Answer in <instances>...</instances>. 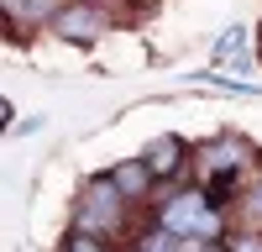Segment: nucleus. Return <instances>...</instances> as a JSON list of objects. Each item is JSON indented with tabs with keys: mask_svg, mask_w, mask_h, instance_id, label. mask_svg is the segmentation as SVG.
Here are the masks:
<instances>
[{
	"mask_svg": "<svg viewBox=\"0 0 262 252\" xmlns=\"http://www.w3.org/2000/svg\"><path fill=\"white\" fill-rule=\"evenodd\" d=\"M163 231H173V237H221V216L210 210L205 189H184L163 205Z\"/></svg>",
	"mask_w": 262,
	"mask_h": 252,
	"instance_id": "f257e3e1",
	"label": "nucleus"
},
{
	"mask_svg": "<svg viewBox=\"0 0 262 252\" xmlns=\"http://www.w3.org/2000/svg\"><path fill=\"white\" fill-rule=\"evenodd\" d=\"M111 21H105V11L95 6V0H74V6H58L48 16V32L63 37V42H95Z\"/></svg>",
	"mask_w": 262,
	"mask_h": 252,
	"instance_id": "f03ea898",
	"label": "nucleus"
},
{
	"mask_svg": "<svg viewBox=\"0 0 262 252\" xmlns=\"http://www.w3.org/2000/svg\"><path fill=\"white\" fill-rule=\"evenodd\" d=\"M121 205H126L121 189L111 179H95L84 189V205H79V231H116L121 226Z\"/></svg>",
	"mask_w": 262,
	"mask_h": 252,
	"instance_id": "7ed1b4c3",
	"label": "nucleus"
},
{
	"mask_svg": "<svg viewBox=\"0 0 262 252\" xmlns=\"http://www.w3.org/2000/svg\"><path fill=\"white\" fill-rule=\"evenodd\" d=\"M142 163H147V174H152V179L179 174V168H184V142H179V137H152V142H147V153H142Z\"/></svg>",
	"mask_w": 262,
	"mask_h": 252,
	"instance_id": "20e7f679",
	"label": "nucleus"
},
{
	"mask_svg": "<svg viewBox=\"0 0 262 252\" xmlns=\"http://www.w3.org/2000/svg\"><path fill=\"white\" fill-rule=\"evenodd\" d=\"M242 163H247V142H236V137H221V142L205 147V168L210 174H236Z\"/></svg>",
	"mask_w": 262,
	"mask_h": 252,
	"instance_id": "39448f33",
	"label": "nucleus"
},
{
	"mask_svg": "<svg viewBox=\"0 0 262 252\" xmlns=\"http://www.w3.org/2000/svg\"><path fill=\"white\" fill-rule=\"evenodd\" d=\"M111 184L121 189L126 200H142V195H147V184H152V174H147V163H142V158H131V163H121L116 174H111Z\"/></svg>",
	"mask_w": 262,
	"mask_h": 252,
	"instance_id": "423d86ee",
	"label": "nucleus"
},
{
	"mask_svg": "<svg viewBox=\"0 0 262 252\" xmlns=\"http://www.w3.org/2000/svg\"><path fill=\"white\" fill-rule=\"evenodd\" d=\"M247 27H226L221 32V42H215V63H231L236 58V69H247Z\"/></svg>",
	"mask_w": 262,
	"mask_h": 252,
	"instance_id": "0eeeda50",
	"label": "nucleus"
},
{
	"mask_svg": "<svg viewBox=\"0 0 262 252\" xmlns=\"http://www.w3.org/2000/svg\"><path fill=\"white\" fill-rule=\"evenodd\" d=\"M200 84H210V90H226V95H262L257 84H242V79H221L215 69H205V74H194Z\"/></svg>",
	"mask_w": 262,
	"mask_h": 252,
	"instance_id": "6e6552de",
	"label": "nucleus"
},
{
	"mask_svg": "<svg viewBox=\"0 0 262 252\" xmlns=\"http://www.w3.org/2000/svg\"><path fill=\"white\" fill-rule=\"evenodd\" d=\"M142 252H179V237H173V231H163V226H158V231H152V237L142 242Z\"/></svg>",
	"mask_w": 262,
	"mask_h": 252,
	"instance_id": "1a4fd4ad",
	"label": "nucleus"
},
{
	"mask_svg": "<svg viewBox=\"0 0 262 252\" xmlns=\"http://www.w3.org/2000/svg\"><path fill=\"white\" fill-rule=\"evenodd\" d=\"M179 252H226L215 237H179Z\"/></svg>",
	"mask_w": 262,
	"mask_h": 252,
	"instance_id": "9d476101",
	"label": "nucleus"
},
{
	"mask_svg": "<svg viewBox=\"0 0 262 252\" xmlns=\"http://www.w3.org/2000/svg\"><path fill=\"white\" fill-rule=\"evenodd\" d=\"M53 11H58V0H27V16H21V21H42V27H48Z\"/></svg>",
	"mask_w": 262,
	"mask_h": 252,
	"instance_id": "9b49d317",
	"label": "nucleus"
},
{
	"mask_svg": "<svg viewBox=\"0 0 262 252\" xmlns=\"http://www.w3.org/2000/svg\"><path fill=\"white\" fill-rule=\"evenodd\" d=\"M63 252H105L95 237H90V231H74V237H69V247H63Z\"/></svg>",
	"mask_w": 262,
	"mask_h": 252,
	"instance_id": "f8f14e48",
	"label": "nucleus"
},
{
	"mask_svg": "<svg viewBox=\"0 0 262 252\" xmlns=\"http://www.w3.org/2000/svg\"><path fill=\"white\" fill-rule=\"evenodd\" d=\"M0 16H6V21H21V16H27V0H0Z\"/></svg>",
	"mask_w": 262,
	"mask_h": 252,
	"instance_id": "ddd939ff",
	"label": "nucleus"
},
{
	"mask_svg": "<svg viewBox=\"0 0 262 252\" xmlns=\"http://www.w3.org/2000/svg\"><path fill=\"white\" fill-rule=\"evenodd\" d=\"M226 252H262V237H236Z\"/></svg>",
	"mask_w": 262,
	"mask_h": 252,
	"instance_id": "4468645a",
	"label": "nucleus"
},
{
	"mask_svg": "<svg viewBox=\"0 0 262 252\" xmlns=\"http://www.w3.org/2000/svg\"><path fill=\"white\" fill-rule=\"evenodd\" d=\"M247 216H252V221H262V184L247 195Z\"/></svg>",
	"mask_w": 262,
	"mask_h": 252,
	"instance_id": "2eb2a0df",
	"label": "nucleus"
},
{
	"mask_svg": "<svg viewBox=\"0 0 262 252\" xmlns=\"http://www.w3.org/2000/svg\"><path fill=\"white\" fill-rule=\"evenodd\" d=\"M11 116H16V111H11V100L0 95V132H6V126H11Z\"/></svg>",
	"mask_w": 262,
	"mask_h": 252,
	"instance_id": "dca6fc26",
	"label": "nucleus"
}]
</instances>
